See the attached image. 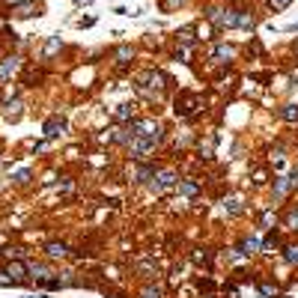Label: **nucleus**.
Returning a JSON list of instances; mask_svg holds the SVG:
<instances>
[{"mask_svg": "<svg viewBox=\"0 0 298 298\" xmlns=\"http://www.w3.org/2000/svg\"><path fill=\"white\" fill-rule=\"evenodd\" d=\"M128 131H131V137H152V141H161V125L152 123V120H131Z\"/></svg>", "mask_w": 298, "mask_h": 298, "instance_id": "1", "label": "nucleus"}, {"mask_svg": "<svg viewBox=\"0 0 298 298\" xmlns=\"http://www.w3.org/2000/svg\"><path fill=\"white\" fill-rule=\"evenodd\" d=\"M176 182H179V176L173 173V170H158L155 176H152V191L155 194H164V191H170V188H176Z\"/></svg>", "mask_w": 298, "mask_h": 298, "instance_id": "2", "label": "nucleus"}, {"mask_svg": "<svg viewBox=\"0 0 298 298\" xmlns=\"http://www.w3.org/2000/svg\"><path fill=\"white\" fill-rule=\"evenodd\" d=\"M197 107H200V96L182 93V96L176 99V117H191V113H197Z\"/></svg>", "mask_w": 298, "mask_h": 298, "instance_id": "3", "label": "nucleus"}, {"mask_svg": "<svg viewBox=\"0 0 298 298\" xmlns=\"http://www.w3.org/2000/svg\"><path fill=\"white\" fill-rule=\"evenodd\" d=\"M155 143L152 137H131V143H128V152H131V158H146L152 149H155Z\"/></svg>", "mask_w": 298, "mask_h": 298, "instance_id": "4", "label": "nucleus"}, {"mask_svg": "<svg viewBox=\"0 0 298 298\" xmlns=\"http://www.w3.org/2000/svg\"><path fill=\"white\" fill-rule=\"evenodd\" d=\"M209 54H212V60H218V63H230V60L236 57V51H233L230 45H215Z\"/></svg>", "mask_w": 298, "mask_h": 298, "instance_id": "5", "label": "nucleus"}, {"mask_svg": "<svg viewBox=\"0 0 298 298\" xmlns=\"http://www.w3.org/2000/svg\"><path fill=\"white\" fill-rule=\"evenodd\" d=\"M176 191L185 194V197H197V194H200V185L191 182V179H179V182H176Z\"/></svg>", "mask_w": 298, "mask_h": 298, "instance_id": "6", "label": "nucleus"}, {"mask_svg": "<svg viewBox=\"0 0 298 298\" xmlns=\"http://www.w3.org/2000/svg\"><path fill=\"white\" fill-rule=\"evenodd\" d=\"M27 271H30V268H27L24 263H9V268H6V274H9L15 283L24 281V278H27Z\"/></svg>", "mask_w": 298, "mask_h": 298, "instance_id": "7", "label": "nucleus"}, {"mask_svg": "<svg viewBox=\"0 0 298 298\" xmlns=\"http://www.w3.org/2000/svg\"><path fill=\"white\" fill-rule=\"evenodd\" d=\"M63 128H66V123H63L60 117H51V120L45 123V134H48V137H57V134H60Z\"/></svg>", "mask_w": 298, "mask_h": 298, "instance_id": "8", "label": "nucleus"}, {"mask_svg": "<svg viewBox=\"0 0 298 298\" xmlns=\"http://www.w3.org/2000/svg\"><path fill=\"white\" fill-rule=\"evenodd\" d=\"M15 69H18V60H15V57L3 60V63H0V81H6V78H9V75H12Z\"/></svg>", "mask_w": 298, "mask_h": 298, "instance_id": "9", "label": "nucleus"}, {"mask_svg": "<svg viewBox=\"0 0 298 298\" xmlns=\"http://www.w3.org/2000/svg\"><path fill=\"white\" fill-rule=\"evenodd\" d=\"M113 117H117L120 123H128V120L134 117V107H131V105H120V107H117V113H113Z\"/></svg>", "mask_w": 298, "mask_h": 298, "instance_id": "10", "label": "nucleus"}, {"mask_svg": "<svg viewBox=\"0 0 298 298\" xmlns=\"http://www.w3.org/2000/svg\"><path fill=\"white\" fill-rule=\"evenodd\" d=\"M45 250H48V257H66V254H69V247L63 245V242H51Z\"/></svg>", "mask_w": 298, "mask_h": 298, "instance_id": "11", "label": "nucleus"}, {"mask_svg": "<svg viewBox=\"0 0 298 298\" xmlns=\"http://www.w3.org/2000/svg\"><path fill=\"white\" fill-rule=\"evenodd\" d=\"M281 117L286 120V123H298V105H286V107H281Z\"/></svg>", "mask_w": 298, "mask_h": 298, "instance_id": "12", "label": "nucleus"}, {"mask_svg": "<svg viewBox=\"0 0 298 298\" xmlns=\"http://www.w3.org/2000/svg\"><path fill=\"white\" fill-rule=\"evenodd\" d=\"M3 117L15 123L18 117H21V102H12V105H6V110H3Z\"/></svg>", "mask_w": 298, "mask_h": 298, "instance_id": "13", "label": "nucleus"}, {"mask_svg": "<svg viewBox=\"0 0 298 298\" xmlns=\"http://www.w3.org/2000/svg\"><path fill=\"white\" fill-rule=\"evenodd\" d=\"M289 188H292V185H289V179H278V182H274V197H286V191H289Z\"/></svg>", "mask_w": 298, "mask_h": 298, "instance_id": "14", "label": "nucleus"}, {"mask_svg": "<svg viewBox=\"0 0 298 298\" xmlns=\"http://www.w3.org/2000/svg\"><path fill=\"white\" fill-rule=\"evenodd\" d=\"M283 257H286V263L289 265H298V245H286Z\"/></svg>", "mask_w": 298, "mask_h": 298, "instance_id": "15", "label": "nucleus"}, {"mask_svg": "<svg viewBox=\"0 0 298 298\" xmlns=\"http://www.w3.org/2000/svg\"><path fill=\"white\" fill-rule=\"evenodd\" d=\"M33 12H36V6H33V3H21V6L15 9V15H18V18H30Z\"/></svg>", "mask_w": 298, "mask_h": 298, "instance_id": "16", "label": "nucleus"}, {"mask_svg": "<svg viewBox=\"0 0 298 298\" xmlns=\"http://www.w3.org/2000/svg\"><path fill=\"white\" fill-rule=\"evenodd\" d=\"M236 27H254V15H247V12L236 15Z\"/></svg>", "mask_w": 298, "mask_h": 298, "instance_id": "17", "label": "nucleus"}, {"mask_svg": "<svg viewBox=\"0 0 298 298\" xmlns=\"http://www.w3.org/2000/svg\"><path fill=\"white\" fill-rule=\"evenodd\" d=\"M257 247H260V242H257V239H245V242H242V254H247V257H250Z\"/></svg>", "mask_w": 298, "mask_h": 298, "instance_id": "18", "label": "nucleus"}, {"mask_svg": "<svg viewBox=\"0 0 298 298\" xmlns=\"http://www.w3.org/2000/svg\"><path fill=\"white\" fill-rule=\"evenodd\" d=\"M224 209H227L230 215H239V212H242V206H239V200H236V197H230L227 203H224Z\"/></svg>", "mask_w": 298, "mask_h": 298, "instance_id": "19", "label": "nucleus"}, {"mask_svg": "<svg viewBox=\"0 0 298 298\" xmlns=\"http://www.w3.org/2000/svg\"><path fill=\"white\" fill-rule=\"evenodd\" d=\"M260 292H263L265 298H271V295H278V286H274V283H260Z\"/></svg>", "mask_w": 298, "mask_h": 298, "instance_id": "20", "label": "nucleus"}, {"mask_svg": "<svg viewBox=\"0 0 298 298\" xmlns=\"http://www.w3.org/2000/svg\"><path fill=\"white\" fill-rule=\"evenodd\" d=\"M60 51V39H57V36H54L51 42H48V45H45V57H51V54H57Z\"/></svg>", "mask_w": 298, "mask_h": 298, "instance_id": "21", "label": "nucleus"}, {"mask_svg": "<svg viewBox=\"0 0 298 298\" xmlns=\"http://www.w3.org/2000/svg\"><path fill=\"white\" fill-rule=\"evenodd\" d=\"M128 57H131V48H128V45H123V48L117 51V60H120V63H128Z\"/></svg>", "mask_w": 298, "mask_h": 298, "instance_id": "22", "label": "nucleus"}, {"mask_svg": "<svg viewBox=\"0 0 298 298\" xmlns=\"http://www.w3.org/2000/svg\"><path fill=\"white\" fill-rule=\"evenodd\" d=\"M141 298H161V289H158V286H146Z\"/></svg>", "mask_w": 298, "mask_h": 298, "instance_id": "23", "label": "nucleus"}, {"mask_svg": "<svg viewBox=\"0 0 298 298\" xmlns=\"http://www.w3.org/2000/svg\"><path fill=\"white\" fill-rule=\"evenodd\" d=\"M268 3H271V9H286L292 0H268Z\"/></svg>", "mask_w": 298, "mask_h": 298, "instance_id": "24", "label": "nucleus"}, {"mask_svg": "<svg viewBox=\"0 0 298 298\" xmlns=\"http://www.w3.org/2000/svg\"><path fill=\"white\" fill-rule=\"evenodd\" d=\"M179 42H182V45H191V30H182V33H179Z\"/></svg>", "mask_w": 298, "mask_h": 298, "instance_id": "25", "label": "nucleus"}, {"mask_svg": "<svg viewBox=\"0 0 298 298\" xmlns=\"http://www.w3.org/2000/svg\"><path fill=\"white\" fill-rule=\"evenodd\" d=\"M263 247H265V250H271V247H278V236H268Z\"/></svg>", "mask_w": 298, "mask_h": 298, "instance_id": "26", "label": "nucleus"}, {"mask_svg": "<svg viewBox=\"0 0 298 298\" xmlns=\"http://www.w3.org/2000/svg\"><path fill=\"white\" fill-rule=\"evenodd\" d=\"M27 179H30V173H27V170H21V173L15 176V182H21V185H24V182H27Z\"/></svg>", "mask_w": 298, "mask_h": 298, "instance_id": "27", "label": "nucleus"}, {"mask_svg": "<svg viewBox=\"0 0 298 298\" xmlns=\"http://www.w3.org/2000/svg\"><path fill=\"white\" fill-rule=\"evenodd\" d=\"M289 185H292V188H298V170H292V173H289Z\"/></svg>", "mask_w": 298, "mask_h": 298, "instance_id": "28", "label": "nucleus"}, {"mask_svg": "<svg viewBox=\"0 0 298 298\" xmlns=\"http://www.w3.org/2000/svg\"><path fill=\"white\" fill-rule=\"evenodd\" d=\"M289 227H298V209L289 215Z\"/></svg>", "mask_w": 298, "mask_h": 298, "instance_id": "29", "label": "nucleus"}]
</instances>
